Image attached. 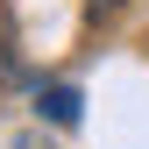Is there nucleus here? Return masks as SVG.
I'll list each match as a JSON object with an SVG mask.
<instances>
[{"mask_svg":"<svg viewBox=\"0 0 149 149\" xmlns=\"http://www.w3.org/2000/svg\"><path fill=\"white\" fill-rule=\"evenodd\" d=\"M78 107H85V100H78V85H64V78L36 92V114H43L50 128H78Z\"/></svg>","mask_w":149,"mask_h":149,"instance_id":"f257e3e1","label":"nucleus"},{"mask_svg":"<svg viewBox=\"0 0 149 149\" xmlns=\"http://www.w3.org/2000/svg\"><path fill=\"white\" fill-rule=\"evenodd\" d=\"M7 149H50V142H43V128H22V135H14Z\"/></svg>","mask_w":149,"mask_h":149,"instance_id":"f03ea898","label":"nucleus"}]
</instances>
